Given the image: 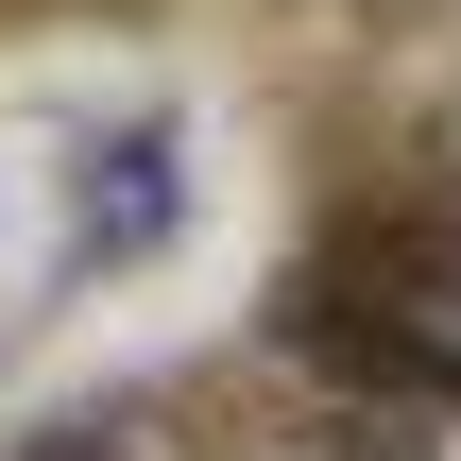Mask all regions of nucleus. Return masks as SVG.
I'll list each match as a JSON object with an SVG mask.
<instances>
[{"label": "nucleus", "instance_id": "obj_1", "mask_svg": "<svg viewBox=\"0 0 461 461\" xmlns=\"http://www.w3.org/2000/svg\"><path fill=\"white\" fill-rule=\"evenodd\" d=\"M257 257V120L171 51H0V445L171 359Z\"/></svg>", "mask_w": 461, "mask_h": 461}]
</instances>
